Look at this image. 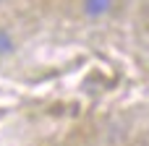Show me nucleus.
I'll list each match as a JSON object with an SVG mask.
<instances>
[{"label":"nucleus","mask_w":149,"mask_h":146,"mask_svg":"<svg viewBox=\"0 0 149 146\" xmlns=\"http://www.w3.org/2000/svg\"><path fill=\"white\" fill-rule=\"evenodd\" d=\"M10 50H13V39H10V34L5 29H0V55L10 52Z\"/></svg>","instance_id":"nucleus-2"},{"label":"nucleus","mask_w":149,"mask_h":146,"mask_svg":"<svg viewBox=\"0 0 149 146\" xmlns=\"http://www.w3.org/2000/svg\"><path fill=\"white\" fill-rule=\"evenodd\" d=\"M110 5H113V0H84V10L89 16H102L110 10Z\"/></svg>","instance_id":"nucleus-1"}]
</instances>
